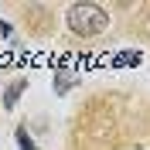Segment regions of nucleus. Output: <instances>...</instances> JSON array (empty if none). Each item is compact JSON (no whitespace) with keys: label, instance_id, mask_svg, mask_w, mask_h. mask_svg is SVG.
I'll use <instances>...</instances> for the list:
<instances>
[{"label":"nucleus","instance_id":"nucleus-5","mask_svg":"<svg viewBox=\"0 0 150 150\" xmlns=\"http://www.w3.org/2000/svg\"><path fill=\"white\" fill-rule=\"evenodd\" d=\"M112 65H140V51H123V55H116Z\"/></svg>","mask_w":150,"mask_h":150},{"label":"nucleus","instance_id":"nucleus-6","mask_svg":"<svg viewBox=\"0 0 150 150\" xmlns=\"http://www.w3.org/2000/svg\"><path fill=\"white\" fill-rule=\"evenodd\" d=\"M14 28H10V21H0V38H10Z\"/></svg>","mask_w":150,"mask_h":150},{"label":"nucleus","instance_id":"nucleus-2","mask_svg":"<svg viewBox=\"0 0 150 150\" xmlns=\"http://www.w3.org/2000/svg\"><path fill=\"white\" fill-rule=\"evenodd\" d=\"M24 89H28V79H17V82H10L7 89H4V109H14Z\"/></svg>","mask_w":150,"mask_h":150},{"label":"nucleus","instance_id":"nucleus-1","mask_svg":"<svg viewBox=\"0 0 150 150\" xmlns=\"http://www.w3.org/2000/svg\"><path fill=\"white\" fill-rule=\"evenodd\" d=\"M65 24L72 34L79 38H96V34H103V31H109V14H106L99 4H89V0H79V4H72L65 14Z\"/></svg>","mask_w":150,"mask_h":150},{"label":"nucleus","instance_id":"nucleus-3","mask_svg":"<svg viewBox=\"0 0 150 150\" xmlns=\"http://www.w3.org/2000/svg\"><path fill=\"white\" fill-rule=\"evenodd\" d=\"M72 82H75V75H72V72H58V75H55V82H51V89H55L58 96H65L68 89H72Z\"/></svg>","mask_w":150,"mask_h":150},{"label":"nucleus","instance_id":"nucleus-4","mask_svg":"<svg viewBox=\"0 0 150 150\" xmlns=\"http://www.w3.org/2000/svg\"><path fill=\"white\" fill-rule=\"evenodd\" d=\"M14 140H17V150H38V143L31 140L28 126H17V130H14Z\"/></svg>","mask_w":150,"mask_h":150}]
</instances>
